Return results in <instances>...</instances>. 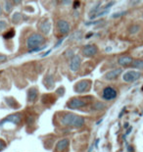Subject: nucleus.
Returning <instances> with one entry per match:
<instances>
[{
	"instance_id": "f257e3e1",
	"label": "nucleus",
	"mask_w": 143,
	"mask_h": 152,
	"mask_svg": "<svg viewBox=\"0 0 143 152\" xmlns=\"http://www.w3.org/2000/svg\"><path fill=\"white\" fill-rule=\"evenodd\" d=\"M61 123L65 126H71L76 129H80L84 126L85 119L82 116H78L74 113H66L61 118Z\"/></svg>"
},
{
	"instance_id": "f03ea898",
	"label": "nucleus",
	"mask_w": 143,
	"mask_h": 152,
	"mask_svg": "<svg viewBox=\"0 0 143 152\" xmlns=\"http://www.w3.org/2000/svg\"><path fill=\"white\" fill-rule=\"evenodd\" d=\"M45 42V37L43 34H32L28 37L27 39V47L30 50L37 47H40Z\"/></svg>"
},
{
	"instance_id": "7ed1b4c3",
	"label": "nucleus",
	"mask_w": 143,
	"mask_h": 152,
	"mask_svg": "<svg viewBox=\"0 0 143 152\" xmlns=\"http://www.w3.org/2000/svg\"><path fill=\"white\" fill-rule=\"evenodd\" d=\"M141 78V73L138 71H127L123 75V80L125 82H134Z\"/></svg>"
},
{
	"instance_id": "20e7f679",
	"label": "nucleus",
	"mask_w": 143,
	"mask_h": 152,
	"mask_svg": "<svg viewBox=\"0 0 143 152\" xmlns=\"http://www.w3.org/2000/svg\"><path fill=\"white\" fill-rule=\"evenodd\" d=\"M90 86H91V82H90V80H82L75 84L74 89H75V91L77 92V93H83V92H85V91H88Z\"/></svg>"
},
{
	"instance_id": "39448f33",
	"label": "nucleus",
	"mask_w": 143,
	"mask_h": 152,
	"mask_svg": "<svg viewBox=\"0 0 143 152\" xmlns=\"http://www.w3.org/2000/svg\"><path fill=\"white\" fill-rule=\"evenodd\" d=\"M22 118H23V115L21 113L12 114V115H9L8 117H6L5 119H3V120L0 122V125L4 126L5 123H11V124L17 126V125L20 124V122L22 121Z\"/></svg>"
},
{
	"instance_id": "423d86ee",
	"label": "nucleus",
	"mask_w": 143,
	"mask_h": 152,
	"mask_svg": "<svg viewBox=\"0 0 143 152\" xmlns=\"http://www.w3.org/2000/svg\"><path fill=\"white\" fill-rule=\"evenodd\" d=\"M87 104V102L85 100H83L82 98H78V97H75V98H72L71 100L68 101L67 103V107L70 109H80L84 107Z\"/></svg>"
},
{
	"instance_id": "0eeeda50",
	"label": "nucleus",
	"mask_w": 143,
	"mask_h": 152,
	"mask_svg": "<svg viewBox=\"0 0 143 152\" xmlns=\"http://www.w3.org/2000/svg\"><path fill=\"white\" fill-rule=\"evenodd\" d=\"M117 95H118V92H117V90L112 86L105 87L103 89V91H102V97H103V99H105V100H107V101L115 99Z\"/></svg>"
},
{
	"instance_id": "6e6552de",
	"label": "nucleus",
	"mask_w": 143,
	"mask_h": 152,
	"mask_svg": "<svg viewBox=\"0 0 143 152\" xmlns=\"http://www.w3.org/2000/svg\"><path fill=\"white\" fill-rule=\"evenodd\" d=\"M82 52L85 57H93L98 52V47L95 44H86L82 47Z\"/></svg>"
},
{
	"instance_id": "1a4fd4ad",
	"label": "nucleus",
	"mask_w": 143,
	"mask_h": 152,
	"mask_svg": "<svg viewBox=\"0 0 143 152\" xmlns=\"http://www.w3.org/2000/svg\"><path fill=\"white\" fill-rule=\"evenodd\" d=\"M57 28H58L59 32L61 34H64V35L68 34L71 30L70 23L67 22L66 20H59L57 22Z\"/></svg>"
},
{
	"instance_id": "9d476101",
	"label": "nucleus",
	"mask_w": 143,
	"mask_h": 152,
	"mask_svg": "<svg viewBox=\"0 0 143 152\" xmlns=\"http://www.w3.org/2000/svg\"><path fill=\"white\" fill-rule=\"evenodd\" d=\"M82 65V58L78 55H75L71 59L70 62V69L72 72H78Z\"/></svg>"
},
{
	"instance_id": "9b49d317",
	"label": "nucleus",
	"mask_w": 143,
	"mask_h": 152,
	"mask_svg": "<svg viewBox=\"0 0 143 152\" xmlns=\"http://www.w3.org/2000/svg\"><path fill=\"white\" fill-rule=\"evenodd\" d=\"M121 73H123V70H121V68L114 69V70L109 71L108 73L105 74L104 79H105V80H116L117 78H118Z\"/></svg>"
},
{
	"instance_id": "f8f14e48",
	"label": "nucleus",
	"mask_w": 143,
	"mask_h": 152,
	"mask_svg": "<svg viewBox=\"0 0 143 152\" xmlns=\"http://www.w3.org/2000/svg\"><path fill=\"white\" fill-rule=\"evenodd\" d=\"M39 30L43 34H46V35L49 34L50 30H51V23H50V21L46 19V20H44L43 22L40 23Z\"/></svg>"
},
{
	"instance_id": "ddd939ff",
	"label": "nucleus",
	"mask_w": 143,
	"mask_h": 152,
	"mask_svg": "<svg viewBox=\"0 0 143 152\" xmlns=\"http://www.w3.org/2000/svg\"><path fill=\"white\" fill-rule=\"evenodd\" d=\"M133 62L132 57L130 56H121L118 59V64L123 67H127V66H130Z\"/></svg>"
},
{
	"instance_id": "4468645a",
	"label": "nucleus",
	"mask_w": 143,
	"mask_h": 152,
	"mask_svg": "<svg viewBox=\"0 0 143 152\" xmlns=\"http://www.w3.org/2000/svg\"><path fill=\"white\" fill-rule=\"evenodd\" d=\"M37 96H38V90L35 87H32L28 89V102H33L36 100Z\"/></svg>"
},
{
	"instance_id": "2eb2a0df",
	"label": "nucleus",
	"mask_w": 143,
	"mask_h": 152,
	"mask_svg": "<svg viewBox=\"0 0 143 152\" xmlns=\"http://www.w3.org/2000/svg\"><path fill=\"white\" fill-rule=\"evenodd\" d=\"M69 144H70V141L67 138H64V139H61V141H59L57 142L56 144V150L57 151H63L65 150L67 147L69 146Z\"/></svg>"
},
{
	"instance_id": "dca6fc26",
	"label": "nucleus",
	"mask_w": 143,
	"mask_h": 152,
	"mask_svg": "<svg viewBox=\"0 0 143 152\" xmlns=\"http://www.w3.org/2000/svg\"><path fill=\"white\" fill-rule=\"evenodd\" d=\"M44 84L47 88H51L54 85V79L52 75H47L46 77L44 78Z\"/></svg>"
},
{
	"instance_id": "f3484780",
	"label": "nucleus",
	"mask_w": 143,
	"mask_h": 152,
	"mask_svg": "<svg viewBox=\"0 0 143 152\" xmlns=\"http://www.w3.org/2000/svg\"><path fill=\"white\" fill-rule=\"evenodd\" d=\"M22 19H23L22 14H21L20 12H15V13L13 14V16H12V23H13L14 25H18V24L22 21Z\"/></svg>"
},
{
	"instance_id": "a211bd4d",
	"label": "nucleus",
	"mask_w": 143,
	"mask_h": 152,
	"mask_svg": "<svg viewBox=\"0 0 143 152\" xmlns=\"http://www.w3.org/2000/svg\"><path fill=\"white\" fill-rule=\"evenodd\" d=\"M130 66H132V68H134V69H137V70H143V60H141V59L134 60L132 63V65H130Z\"/></svg>"
},
{
	"instance_id": "6ab92c4d",
	"label": "nucleus",
	"mask_w": 143,
	"mask_h": 152,
	"mask_svg": "<svg viewBox=\"0 0 143 152\" xmlns=\"http://www.w3.org/2000/svg\"><path fill=\"white\" fill-rule=\"evenodd\" d=\"M100 6H101V2H97V3L95 4V5L92 7L91 9H90V11H89V17H91V16H93V15H95V14L98 13V12L100 11L99 10Z\"/></svg>"
},
{
	"instance_id": "aec40b11",
	"label": "nucleus",
	"mask_w": 143,
	"mask_h": 152,
	"mask_svg": "<svg viewBox=\"0 0 143 152\" xmlns=\"http://www.w3.org/2000/svg\"><path fill=\"white\" fill-rule=\"evenodd\" d=\"M15 34H16L15 30H9L3 34V37L5 39H13V37L15 36Z\"/></svg>"
},
{
	"instance_id": "412c9836",
	"label": "nucleus",
	"mask_w": 143,
	"mask_h": 152,
	"mask_svg": "<svg viewBox=\"0 0 143 152\" xmlns=\"http://www.w3.org/2000/svg\"><path fill=\"white\" fill-rule=\"evenodd\" d=\"M140 30V27L138 25H133L132 26V27H130V28H128V32H130V34H137L138 32H139Z\"/></svg>"
},
{
	"instance_id": "4be33fe9",
	"label": "nucleus",
	"mask_w": 143,
	"mask_h": 152,
	"mask_svg": "<svg viewBox=\"0 0 143 152\" xmlns=\"http://www.w3.org/2000/svg\"><path fill=\"white\" fill-rule=\"evenodd\" d=\"M105 107H106V105H105L104 103H101V102H96V103H94L93 106H92V108L96 111L103 110V109H105Z\"/></svg>"
},
{
	"instance_id": "5701e85b",
	"label": "nucleus",
	"mask_w": 143,
	"mask_h": 152,
	"mask_svg": "<svg viewBox=\"0 0 143 152\" xmlns=\"http://www.w3.org/2000/svg\"><path fill=\"white\" fill-rule=\"evenodd\" d=\"M5 11L7 12V13H11L12 10H13V3L10 1V0H6L5 1Z\"/></svg>"
},
{
	"instance_id": "b1692460",
	"label": "nucleus",
	"mask_w": 143,
	"mask_h": 152,
	"mask_svg": "<svg viewBox=\"0 0 143 152\" xmlns=\"http://www.w3.org/2000/svg\"><path fill=\"white\" fill-rule=\"evenodd\" d=\"M7 28H8V24H7L6 21L0 20V32H4Z\"/></svg>"
},
{
	"instance_id": "393cba45",
	"label": "nucleus",
	"mask_w": 143,
	"mask_h": 152,
	"mask_svg": "<svg viewBox=\"0 0 143 152\" xmlns=\"http://www.w3.org/2000/svg\"><path fill=\"white\" fill-rule=\"evenodd\" d=\"M125 14H127V11L118 12V13L113 14V15H112V18H113V19H118V18H121V17H123V16H125Z\"/></svg>"
},
{
	"instance_id": "a878e982",
	"label": "nucleus",
	"mask_w": 143,
	"mask_h": 152,
	"mask_svg": "<svg viewBox=\"0 0 143 152\" xmlns=\"http://www.w3.org/2000/svg\"><path fill=\"white\" fill-rule=\"evenodd\" d=\"M76 54H75V52H74L72 49H68L66 52H65V57L66 58H69V59H72L74 56H75Z\"/></svg>"
},
{
	"instance_id": "bb28decb",
	"label": "nucleus",
	"mask_w": 143,
	"mask_h": 152,
	"mask_svg": "<svg viewBox=\"0 0 143 152\" xmlns=\"http://www.w3.org/2000/svg\"><path fill=\"white\" fill-rule=\"evenodd\" d=\"M101 22H102L101 20L93 21V22H85V23H84V25H85V26H96V25H98V24H100Z\"/></svg>"
},
{
	"instance_id": "cd10ccee",
	"label": "nucleus",
	"mask_w": 143,
	"mask_h": 152,
	"mask_svg": "<svg viewBox=\"0 0 143 152\" xmlns=\"http://www.w3.org/2000/svg\"><path fill=\"white\" fill-rule=\"evenodd\" d=\"M46 48V46H40V47H37V48H34V49H32V50H28V53H33V52H39L41 50H43V49Z\"/></svg>"
},
{
	"instance_id": "c85d7f7f",
	"label": "nucleus",
	"mask_w": 143,
	"mask_h": 152,
	"mask_svg": "<svg viewBox=\"0 0 143 152\" xmlns=\"http://www.w3.org/2000/svg\"><path fill=\"white\" fill-rule=\"evenodd\" d=\"M6 147V143L3 139H0V151H2Z\"/></svg>"
},
{
	"instance_id": "c756f323",
	"label": "nucleus",
	"mask_w": 143,
	"mask_h": 152,
	"mask_svg": "<svg viewBox=\"0 0 143 152\" xmlns=\"http://www.w3.org/2000/svg\"><path fill=\"white\" fill-rule=\"evenodd\" d=\"M115 5V1H112V2H110V3H108V4H106V5H105L103 8L104 9H110L112 6H114Z\"/></svg>"
},
{
	"instance_id": "7c9ffc66",
	"label": "nucleus",
	"mask_w": 143,
	"mask_h": 152,
	"mask_svg": "<svg viewBox=\"0 0 143 152\" xmlns=\"http://www.w3.org/2000/svg\"><path fill=\"white\" fill-rule=\"evenodd\" d=\"M7 59H8V58H7V56H6V55H2V54H1V55H0V64L6 62Z\"/></svg>"
},
{
	"instance_id": "2f4dec72",
	"label": "nucleus",
	"mask_w": 143,
	"mask_h": 152,
	"mask_svg": "<svg viewBox=\"0 0 143 152\" xmlns=\"http://www.w3.org/2000/svg\"><path fill=\"white\" fill-rule=\"evenodd\" d=\"M56 92L59 94V95H63L64 92H65V88H64V87H60V88H58V90H57Z\"/></svg>"
},
{
	"instance_id": "473e14b6",
	"label": "nucleus",
	"mask_w": 143,
	"mask_h": 152,
	"mask_svg": "<svg viewBox=\"0 0 143 152\" xmlns=\"http://www.w3.org/2000/svg\"><path fill=\"white\" fill-rule=\"evenodd\" d=\"M80 6V2L78 1V0H76V1L74 2V9H78Z\"/></svg>"
},
{
	"instance_id": "72a5a7b5",
	"label": "nucleus",
	"mask_w": 143,
	"mask_h": 152,
	"mask_svg": "<svg viewBox=\"0 0 143 152\" xmlns=\"http://www.w3.org/2000/svg\"><path fill=\"white\" fill-rule=\"evenodd\" d=\"M62 3H63L64 5H70L72 3V0H62Z\"/></svg>"
},
{
	"instance_id": "f704fd0d",
	"label": "nucleus",
	"mask_w": 143,
	"mask_h": 152,
	"mask_svg": "<svg viewBox=\"0 0 143 152\" xmlns=\"http://www.w3.org/2000/svg\"><path fill=\"white\" fill-rule=\"evenodd\" d=\"M34 122V119H33V117H28V124H32V123Z\"/></svg>"
},
{
	"instance_id": "c9c22d12",
	"label": "nucleus",
	"mask_w": 143,
	"mask_h": 152,
	"mask_svg": "<svg viewBox=\"0 0 143 152\" xmlns=\"http://www.w3.org/2000/svg\"><path fill=\"white\" fill-rule=\"evenodd\" d=\"M12 1H13V3H14V4H16V5H19V4L22 3L23 0H12Z\"/></svg>"
},
{
	"instance_id": "e433bc0d",
	"label": "nucleus",
	"mask_w": 143,
	"mask_h": 152,
	"mask_svg": "<svg viewBox=\"0 0 143 152\" xmlns=\"http://www.w3.org/2000/svg\"><path fill=\"white\" fill-rule=\"evenodd\" d=\"M63 41H64V39H60V40H59V41H58V43H57V44H56V45H55V46H54V47H55V48H56V47H58L59 45H61V44H62V42H63Z\"/></svg>"
},
{
	"instance_id": "4c0bfd02",
	"label": "nucleus",
	"mask_w": 143,
	"mask_h": 152,
	"mask_svg": "<svg viewBox=\"0 0 143 152\" xmlns=\"http://www.w3.org/2000/svg\"><path fill=\"white\" fill-rule=\"evenodd\" d=\"M127 152H134V150H133V148L132 146H128L127 147Z\"/></svg>"
},
{
	"instance_id": "58836bf2",
	"label": "nucleus",
	"mask_w": 143,
	"mask_h": 152,
	"mask_svg": "<svg viewBox=\"0 0 143 152\" xmlns=\"http://www.w3.org/2000/svg\"><path fill=\"white\" fill-rule=\"evenodd\" d=\"M50 52H51V50H48L47 52H45L44 54H42V55H41V57H45V56H47V55H48V54L50 53Z\"/></svg>"
},
{
	"instance_id": "ea45409f",
	"label": "nucleus",
	"mask_w": 143,
	"mask_h": 152,
	"mask_svg": "<svg viewBox=\"0 0 143 152\" xmlns=\"http://www.w3.org/2000/svg\"><path fill=\"white\" fill-rule=\"evenodd\" d=\"M91 35H92V32H89V34H88V35H86L85 37H86V39H88V37H90Z\"/></svg>"
},
{
	"instance_id": "a19ab883",
	"label": "nucleus",
	"mask_w": 143,
	"mask_h": 152,
	"mask_svg": "<svg viewBox=\"0 0 143 152\" xmlns=\"http://www.w3.org/2000/svg\"><path fill=\"white\" fill-rule=\"evenodd\" d=\"M2 15V8H1V6H0V16Z\"/></svg>"
},
{
	"instance_id": "79ce46f5",
	"label": "nucleus",
	"mask_w": 143,
	"mask_h": 152,
	"mask_svg": "<svg viewBox=\"0 0 143 152\" xmlns=\"http://www.w3.org/2000/svg\"><path fill=\"white\" fill-rule=\"evenodd\" d=\"M142 90H143V87H142Z\"/></svg>"
}]
</instances>
